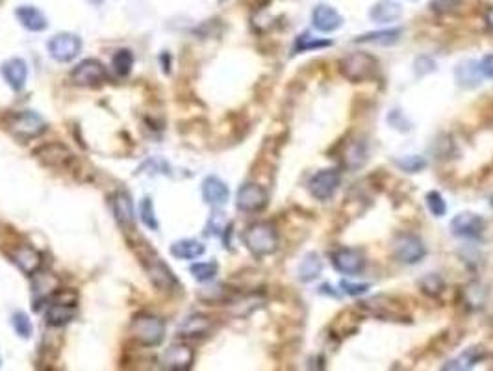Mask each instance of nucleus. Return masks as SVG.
I'll return each mask as SVG.
<instances>
[{"instance_id":"nucleus-1","label":"nucleus","mask_w":493,"mask_h":371,"mask_svg":"<svg viewBox=\"0 0 493 371\" xmlns=\"http://www.w3.org/2000/svg\"><path fill=\"white\" fill-rule=\"evenodd\" d=\"M243 241L254 256H268L278 249V232L271 223H254L245 230Z\"/></svg>"},{"instance_id":"nucleus-2","label":"nucleus","mask_w":493,"mask_h":371,"mask_svg":"<svg viewBox=\"0 0 493 371\" xmlns=\"http://www.w3.org/2000/svg\"><path fill=\"white\" fill-rule=\"evenodd\" d=\"M130 334L145 347H158L166 336V323L158 315L138 314L130 325Z\"/></svg>"},{"instance_id":"nucleus-3","label":"nucleus","mask_w":493,"mask_h":371,"mask_svg":"<svg viewBox=\"0 0 493 371\" xmlns=\"http://www.w3.org/2000/svg\"><path fill=\"white\" fill-rule=\"evenodd\" d=\"M341 74L350 82H364L373 78L378 69V61L375 56L367 52H352L340 61Z\"/></svg>"},{"instance_id":"nucleus-4","label":"nucleus","mask_w":493,"mask_h":371,"mask_svg":"<svg viewBox=\"0 0 493 371\" xmlns=\"http://www.w3.org/2000/svg\"><path fill=\"white\" fill-rule=\"evenodd\" d=\"M9 132L15 136V138L28 141V139L39 138L46 130V123L39 113L32 110H24L15 113L8 123Z\"/></svg>"},{"instance_id":"nucleus-5","label":"nucleus","mask_w":493,"mask_h":371,"mask_svg":"<svg viewBox=\"0 0 493 371\" xmlns=\"http://www.w3.org/2000/svg\"><path fill=\"white\" fill-rule=\"evenodd\" d=\"M46 46H49L52 60L60 61V63H67V61H73L80 54V51H82V39L76 34L61 32L56 34Z\"/></svg>"},{"instance_id":"nucleus-6","label":"nucleus","mask_w":493,"mask_h":371,"mask_svg":"<svg viewBox=\"0 0 493 371\" xmlns=\"http://www.w3.org/2000/svg\"><path fill=\"white\" fill-rule=\"evenodd\" d=\"M393 255L402 264H417L427 255L423 241L414 234H399L393 240Z\"/></svg>"},{"instance_id":"nucleus-7","label":"nucleus","mask_w":493,"mask_h":371,"mask_svg":"<svg viewBox=\"0 0 493 371\" xmlns=\"http://www.w3.org/2000/svg\"><path fill=\"white\" fill-rule=\"evenodd\" d=\"M71 80L76 86H83V88H98L104 80H106V69L95 58L80 61L71 73Z\"/></svg>"},{"instance_id":"nucleus-8","label":"nucleus","mask_w":493,"mask_h":371,"mask_svg":"<svg viewBox=\"0 0 493 371\" xmlns=\"http://www.w3.org/2000/svg\"><path fill=\"white\" fill-rule=\"evenodd\" d=\"M268 200L269 195L265 188L254 184V182L241 186L238 195H235V206L243 212H260L268 206Z\"/></svg>"},{"instance_id":"nucleus-9","label":"nucleus","mask_w":493,"mask_h":371,"mask_svg":"<svg viewBox=\"0 0 493 371\" xmlns=\"http://www.w3.org/2000/svg\"><path fill=\"white\" fill-rule=\"evenodd\" d=\"M147 275L151 278L153 286L156 290H160V292L173 293L180 286L178 278L171 271L169 265L160 258H156V255H153V258L147 260Z\"/></svg>"},{"instance_id":"nucleus-10","label":"nucleus","mask_w":493,"mask_h":371,"mask_svg":"<svg viewBox=\"0 0 493 371\" xmlns=\"http://www.w3.org/2000/svg\"><path fill=\"white\" fill-rule=\"evenodd\" d=\"M341 184V173L337 169H323V171L315 173L310 181V193L315 199L327 200L332 195L336 193Z\"/></svg>"},{"instance_id":"nucleus-11","label":"nucleus","mask_w":493,"mask_h":371,"mask_svg":"<svg viewBox=\"0 0 493 371\" xmlns=\"http://www.w3.org/2000/svg\"><path fill=\"white\" fill-rule=\"evenodd\" d=\"M160 366L169 371H185L193 366V351L184 343H173L160 357Z\"/></svg>"},{"instance_id":"nucleus-12","label":"nucleus","mask_w":493,"mask_h":371,"mask_svg":"<svg viewBox=\"0 0 493 371\" xmlns=\"http://www.w3.org/2000/svg\"><path fill=\"white\" fill-rule=\"evenodd\" d=\"M332 264H334V268H336L340 273L356 275L360 273V271H364L365 258L358 249L343 247V249H337L336 253L332 255Z\"/></svg>"},{"instance_id":"nucleus-13","label":"nucleus","mask_w":493,"mask_h":371,"mask_svg":"<svg viewBox=\"0 0 493 371\" xmlns=\"http://www.w3.org/2000/svg\"><path fill=\"white\" fill-rule=\"evenodd\" d=\"M451 230L458 238H479L484 230V219L471 212H462L451 221Z\"/></svg>"},{"instance_id":"nucleus-14","label":"nucleus","mask_w":493,"mask_h":371,"mask_svg":"<svg viewBox=\"0 0 493 371\" xmlns=\"http://www.w3.org/2000/svg\"><path fill=\"white\" fill-rule=\"evenodd\" d=\"M36 156L49 167H65L73 162L74 154L63 143H46L37 148Z\"/></svg>"},{"instance_id":"nucleus-15","label":"nucleus","mask_w":493,"mask_h":371,"mask_svg":"<svg viewBox=\"0 0 493 371\" xmlns=\"http://www.w3.org/2000/svg\"><path fill=\"white\" fill-rule=\"evenodd\" d=\"M0 73H2L4 80L14 91H21L24 88L28 78V67L24 63V60H21V58H9V60H6L2 63Z\"/></svg>"},{"instance_id":"nucleus-16","label":"nucleus","mask_w":493,"mask_h":371,"mask_svg":"<svg viewBox=\"0 0 493 371\" xmlns=\"http://www.w3.org/2000/svg\"><path fill=\"white\" fill-rule=\"evenodd\" d=\"M11 262L17 265L23 273L34 275L41 268V255L30 245H19L11 253Z\"/></svg>"},{"instance_id":"nucleus-17","label":"nucleus","mask_w":493,"mask_h":371,"mask_svg":"<svg viewBox=\"0 0 493 371\" xmlns=\"http://www.w3.org/2000/svg\"><path fill=\"white\" fill-rule=\"evenodd\" d=\"M312 24L317 28L319 32L327 34L337 30L343 24V19L332 6L321 4L312 11Z\"/></svg>"},{"instance_id":"nucleus-18","label":"nucleus","mask_w":493,"mask_h":371,"mask_svg":"<svg viewBox=\"0 0 493 371\" xmlns=\"http://www.w3.org/2000/svg\"><path fill=\"white\" fill-rule=\"evenodd\" d=\"M113 213L116 221L126 230H134V203L126 191H117L113 197Z\"/></svg>"},{"instance_id":"nucleus-19","label":"nucleus","mask_w":493,"mask_h":371,"mask_svg":"<svg viewBox=\"0 0 493 371\" xmlns=\"http://www.w3.org/2000/svg\"><path fill=\"white\" fill-rule=\"evenodd\" d=\"M212 330V320L206 315L193 314L185 317L178 327L180 338H203Z\"/></svg>"},{"instance_id":"nucleus-20","label":"nucleus","mask_w":493,"mask_h":371,"mask_svg":"<svg viewBox=\"0 0 493 371\" xmlns=\"http://www.w3.org/2000/svg\"><path fill=\"white\" fill-rule=\"evenodd\" d=\"M15 17L30 32H43L49 26L45 14L41 9H37L36 6H19L15 9Z\"/></svg>"},{"instance_id":"nucleus-21","label":"nucleus","mask_w":493,"mask_h":371,"mask_svg":"<svg viewBox=\"0 0 493 371\" xmlns=\"http://www.w3.org/2000/svg\"><path fill=\"white\" fill-rule=\"evenodd\" d=\"M203 197L212 206H223V204H226L228 197H230V191H228V186L221 178L208 176L203 184Z\"/></svg>"},{"instance_id":"nucleus-22","label":"nucleus","mask_w":493,"mask_h":371,"mask_svg":"<svg viewBox=\"0 0 493 371\" xmlns=\"http://www.w3.org/2000/svg\"><path fill=\"white\" fill-rule=\"evenodd\" d=\"M74 303L73 301H56L49 306L45 317L46 323L52 325V327H61V325H67L69 321H73L74 317Z\"/></svg>"},{"instance_id":"nucleus-23","label":"nucleus","mask_w":493,"mask_h":371,"mask_svg":"<svg viewBox=\"0 0 493 371\" xmlns=\"http://www.w3.org/2000/svg\"><path fill=\"white\" fill-rule=\"evenodd\" d=\"M369 15H371L375 23H393V21H397L402 15V8L401 4H397L393 0H378L377 4L371 8Z\"/></svg>"},{"instance_id":"nucleus-24","label":"nucleus","mask_w":493,"mask_h":371,"mask_svg":"<svg viewBox=\"0 0 493 371\" xmlns=\"http://www.w3.org/2000/svg\"><path fill=\"white\" fill-rule=\"evenodd\" d=\"M367 160V145H365L364 139H352L349 141L343 151V163H345L349 169H358L362 167Z\"/></svg>"},{"instance_id":"nucleus-25","label":"nucleus","mask_w":493,"mask_h":371,"mask_svg":"<svg viewBox=\"0 0 493 371\" xmlns=\"http://www.w3.org/2000/svg\"><path fill=\"white\" fill-rule=\"evenodd\" d=\"M206 247L197 240H180L171 245V255L180 260H195L204 255Z\"/></svg>"},{"instance_id":"nucleus-26","label":"nucleus","mask_w":493,"mask_h":371,"mask_svg":"<svg viewBox=\"0 0 493 371\" xmlns=\"http://www.w3.org/2000/svg\"><path fill=\"white\" fill-rule=\"evenodd\" d=\"M323 271V262L315 253H308L299 264V280L300 283H312Z\"/></svg>"},{"instance_id":"nucleus-27","label":"nucleus","mask_w":493,"mask_h":371,"mask_svg":"<svg viewBox=\"0 0 493 371\" xmlns=\"http://www.w3.org/2000/svg\"><path fill=\"white\" fill-rule=\"evenodd\" d=\"M482 80L477 61H464L457 67V82L464 88H477Z\"/></svg>"},{"instance_id":"nucleus-28","label":"nucleus","mask_w":493,"mask_h":371,"mask_svg":"<svg viewBox=\"0 0 493 371\" xmlns=\"http://www.w3.org/2000/svg\"><path fill=\"white\" fill-rule=\"evenodd\" d=\"M402 36L401 28H392V30H382V32H371L365 36L356 37V43H375V45H395Z\"/></svg>"},{"instance_id":"nucleus-29","label":"nucleus","mask_w":493,"mask_h":371,"mask_svg":"<svg viewBox=\"0 0 493 371\" xmlns=\"http://www.w3.org/2000/svg\"><path fill=\"white\" fill-rule=\"evenodd\" d=\"M482 358H484V349L469 347L466 349L464 355H460V357L454 358V360L447 362L445 370H471V367L475 366V364H479Z\"/></svg>"},{"instance_id":"nucleus-30","label":"nucleus","mask_w":493,"mask_h":371,"mask_svg":"<svg viewBox=\"0 0 493 371\" xmlns=\"http://www.w3.org/2000/svg\"><path fill=\"white\" fill-rule=\"evenodd\" d=\"M464 301L469 308L477 310V308H482L488 301V290H486L484 284L480 283H471L467 284L466 290H464Z\"/></svg>"},{"instance_id":"nucleus-31","label":"nucleus","mask_w":493,"mask_h":371,"mask_svg":"<svg viewBox=\"0 0 493 371\" xmlns=\"http://www.w3.org/2000/svg\"><path fill=\"white\" fill-rule=\"evenodd\" d=\"M330 39H317V37H312L310 34H303V36L297 37L295 46H293V52H308L315 51V49H325V46H330Z\"/></svg>"},{"instance_id":"nucleus-32","label":"nucleus","mask_w":493,"mask_h":371,"mask_svg":"<svg viewBox=\"0 0 493 371\" xmlns=\"http://www.w3.org/2000/svg\"><path fill=\"white\" fill-rule=\"evenodd\" d=\"M113 69L119 76H128L130 71H132V65H134V54L128 49H121L113 54Z\"/></svg>"},{"instance_id":"nucleus-33","label":"nucleus","mask_w":493,"mask_h":371,"mask_svg":"<svg viewBox=\"0 0 493 371\" xmlns=\"http://www.w3.org/2000/svg\"><path fill=\"white\" fill-rule=\"evenodd\" d=\"M189 271H191V275L197 278L198 283H208V280L215 278L219 265H217V262H198V264L191 265Z\"/></svg>"},{"instance_id":"nucleus-34","label":"nucleus","mask_w":493,"mask_h":371,"mask_svg":"<svg viewBox=\"0 0 493 371\" xmlns=\"http://www.w3.org/2000/svg\"><path fill=\"white\" fill-rule=\"evenodd\" d=\"M11 325H14L15 332H17L21 338H30L34 334L32 321H30L28 314H24V312H15V314L11 315Z\"/></svg>"},{"instance_id":"nucleus-35","label":"nucleus","mask_w":493,"mask_h":371,"mask_svg":"<svg viewBox=\"0 0 493 371\" xmlns=\"http://www.w3.org/2000/svg\"><path fill=\"white\" fill-rule=\"evenodd\" d=\"M395 166L401 167L402 171H406V173H420V171H423L425 167H427V160H425L423 156L410 154V156L397 158Z\"/></svg>"},{"instance_id":"nucleus-36","label":"nucleus","mask_w":493,"mask_h":371,"mask_svg":"<svg viewBox=\"0 0 493 371\" xmlns=\"http://www.w3.org/2000/svg\"><path fill=\"white\" fill-rule=\"evenodd\" d=\"M141 221L147 225V228L151 230H158V219L156 213H154V204L151 197H145L143 203H141Z\"/></svg>"},{"instance_id":"nucleus-37","label":"nucleus","mask_w":493,"mask_h":371,"mask_svg":"<svg viewBox=\"0 0 493 371\" xmlns=\"http://www.w3.org/2000/svg\"><path fill=\"white\" fill-rule=\"evenodd\" d=\"M427 206H429L430 213H434L436 218H442L447 212V204H445V200H443V197L438 191H430L427 195Z\"/></svg>"},{"instance_id":"nucleus-38","label":"nucleus","mask_w":493,"mask_h":371,"mask_svg":"<svg viewBox=\"0 0 493 371\" xmlns=\"http://www.w3.org/2000/svg\"><path fill=\"white\" fill-rule=\"evenodd\" d=\"M421 288H423L425 293H429V295H438L439 292L443 290V280L439 275H427V277L421 280Z\"/></svg>"},{"instance_id":"nucleus-39","label":"nucleus","mask_w":493,"mask_h":371,"mask_svg":"<svg viewBox=\"0 0 493 371\" xmlns=\"http://www.w3.org/2000/svg\"><path fill=\"white\" fill-rule=\"evenodd\" d=\"M341 288L349 295H362V293H365L369 290V284H350L347 280H341Z\"/></svg>"},{"instance_id":"nucleus-40","label":"nucleus","mask_w":493,"mask_h":371,"mask_svg":"<svg viewBox=\"0 0 493 371\" xmlns=\"http://www.w3.org/2000/svg\"><path fill=\"white\" fill-rule=\"evenodd\" d=\"M479 69L484 78H493V54L484 56V58L480 60Z\"/></svg>"},{"instance_id":"nucleus-41","label":"nucleus","mask_w":493,"mask_h":371,"mask_svg":"<svg viewBox=\"0 0 493 371\" xmlns=\"http://www.w3.org/2000/svg\"><path fill=\"white\" fill-rule=\"evenodd\" d=\"M415 65H417V73L420 74H427V73H432L434 69H436V63H434L430 58H427V56H421L420 60L415 61Z\"/></svg>"},{"instance_id":"nucleus-42","label":"nucleus","mask_w":493,"mask_h":371,"mask_svg":"<svg viewBox=\"0 0 493 371\" xmlns=\"http://www.w3.org/2000/svg\"><path fill=\"white\" fill-rule=\"evenodd\" d=\"M486 23H488V26L493 30V8H489L488 14H486Z\"/></svg>"}]
</instances>
